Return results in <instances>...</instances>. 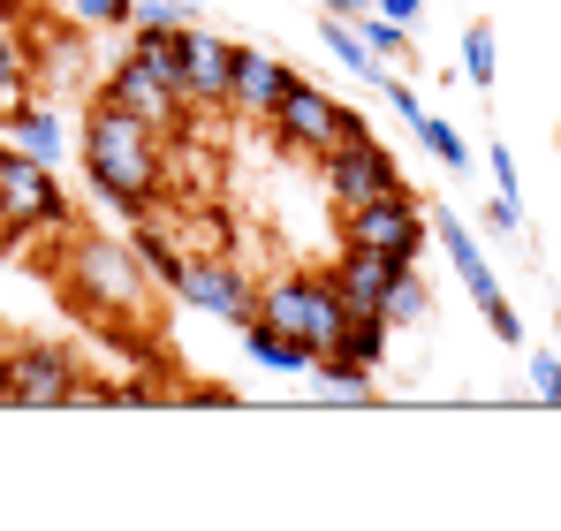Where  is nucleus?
<instances>
[{
  "label": "nucleus",
  "mask_w": 561,
  "mask_h": 531,
  "mask_svg": "<svg viewBox=\"0 0 561 531\" xmlns=\"http://www.w3.org/2000/svg\"><path fill=\"white\" fill-rule=\"evenodd\" d=\"M274 145L280 152H304V160H327L334 145H350V137H365V114L357 106H342L334 91H319L311 77H288L280 84V106H274Z\"/></svg>",
  "instance_id": "3"
},
{
  "label": "nucleus",
  "mask_w": 561,
  "mask_h": 531,
  "mask_svg": "<svg viewBox=\"0 0 561 531\" xmlns=\"http://www.w3.org/2000/svg\"><path fill=\"white\" fill-rule=\"evenodd\" d=\"M433 236L448 244V259H456V273H463V289H470V304H478V319L493 327V342L524 350V319H516V304L501 296V281H493V266H485V251H478V236L463 228V213H433Z\"/></svg>",
  "instance_id": "9"
},
{
  "label": "nucleus",
  "mask_w": 561,
  "mask_h": 531,
  "mask_svg": "<svg viewBox=\"0 0 561 531\" xmlns=\"http://www.w3.org/2000/svg\"><path fill=\"white\" fill-rule=\"evenodd\" d=\"M319 46H327V54H334V61H342V69L357 77V84H387V69H379V54L365 46V31H357L350 15H319Z\"/></svg>",
  "instance_id": "17"
},
{
  "label": "nucleus",
  "mask_w": 561,
  "mask_h": 531,
  "mask_svg": "<svg viewBox=\"0 0 561 531\" xmlns=\"http://www.w3.org/2000/svg\"><path fill=\"white\" fill-rule=\"evenodd\" d=\"M99 99H114V106H129L137 122H152V129H183L190 106H183V77L175 69H160L152 54H122L114 69H106V84H99Z\"/></svg>",
  "instance_id": "8"
},
{
  "label": "nucleus",
  "mask_w": 561,
  "mask_h": 531,
  "mask_svg": "<svg viewBox=\"0 0 561 531\" xmlns=\"http://www.w3.org/2000/svg\"><path fill=\"white\" fill-rule=\"evenodd\" d=\"M190 23H197L190 0H137L129 8V31H190Z\"/></svg>",
  "instance_id": "23"
},
{
  "label": "nucleus",
  "mask_w": 561,
  "mask_h": 531,
  "mask_svg": "<svg viewBox=\"0 0 561 531\" xmlns=\"http://www.w3.org/2000/svg\"><path fill=\"white\" fill-rule=\"evenodd\" d=\"M379 91L394 99V114H402V122H417V114H425V99H417V91L402 84V77H387V84H379Z\"/></svg>",
  "instance_id": "29"
},
{
  "label": "nucleus",
  "mask_w": 561,
  "mask_h": 531,
  "mask_svg": "<svg viewBox=\"0 0 561 531\" xmlns=\"http://www.w3.org/2000/svg\"><path fill=\"white\" fill-rule=\"evenodd\" d=\"M228 77H236V46L205 23L183 31V106L190 114H228Z\"/></svg>",
  "instance_id": "12"
},
{
  "label": "nucleus",
  "mask_w": 561,
  "mask_h": 531,
  "mask_svg": "<svg viewBox=\"0 0 561 531\" xmlns=\"http://www.w3.org/2000/svg\"><path fill=\"white\" fill-rule=\"evenodd\" d=\"M554 342H561V312H554Z\"/></svg>",
  "instance_id": "32"
},
{
  "label": "nucleus",
  "mask_w": 561,
  "mask_h": 531,
  "mask_svg": "<svg viewBox=\"0 0 561 531\" xmlns=\"http://www.w3.org/2000/svg\"><path fill=\"white\" fill-rule=\"evenodd\" d=\"M410 129H417V145H425V152H433L440 168H456V176H470V160H478V152H470V137L456 129V122H448V114H417Z\"/></svg>",
  "instance_id": "20"
},
{
  "label": "nucleus",
  "mask_w": 561,
  "mask_h": 531,
  "mask_svg": "<svg viewBox=\"0 0 561 531\" xmlns=\"http://www.w3.org/2000/svg\"><path fill=\"white\" fill-rule=\"evenodd\" d=\"M251 319H266V327L311 342V350H334L350 304H342V289H334L327 273H274V281L259 289V312H251Z\"/></svg>",
  "instance_id": "4"
},
{
  "label": "nucleus",
  "mask_w": 561,
  "mask_h": 531,
  "mask_svg": "<svg viewBox=\"0 0 561 531\" xmlns=\"http://www.w3.org/2000/svg\"><path fill=\"white\" fill-rule=\"evenodd\" d=\"M77 395H84V380H77V357L69 350L15 342V350L0 357V403H15V410H61Z\"/></svg>",
  "instance_id": "7"
},
{
  "label": "nucleus",
  "mask_w": 561,
  "mask_h": 531,
  "mask_svg": "<svg viewBox=\"0 0 561 531\" xmlns=\"http://www.w3.org/2000/svg\"><path fill=\"white\" fill-rule=\"evenodd\" d=\"M425 312H433V289L417 281V266H402L394 289H387V304H379V319H387V327H417Z\"/></svg>",
  "instance_id": "21"
},
{
  "label": "nucleus",
  "mask_w": 561,
  "mask_h": 531,
  "mask_svg": "<svg viewBox=\"0 0 561 531\" xmlns=\"http://www.w3.org/2000/svg\"><path fill=\"white\" fill-rule=\"evenodd\" d=\"M175 296H183L190 312H205V319H228V327H243V319L259 312V281H251L236 259H220V251H197V259H183V273H175Z\"/></svg>",
  "instance_id": "10"
},
{
  "label": "nucleus",
  "mask_w": 561,
  "mask_h": 531,
  "mask_svg": "<svg viewBox=\"0 0 561 531\" xmlns=\"http://www.w3.org/2000/svg\"><path fill=\"white\" fill-rule=\"evenodd\" d=\"M296 69L280 61V54H266V46H236V77H228V114L236 122H251V129H266L280 106V84H288Z\"/></svg>",
  "instance_id": "13"
},
{
  "label": "nucleus",
  "mask_w": 561,
  "mask_h": 531,
  "mask_svg": "<svg viewBox=\"0 0 561 531\" xmlns=\"http://www.w3.org/2000/svg\"><path fill=\"white\" fill-rule=\"evenodd\" d=\"M243 350H251V364H266V372H311V342H296V335H280V327H266V319H243Z\"/></svg>",
  "instance_id": "19"
},
{
  "label": "nucleus",
  "mask_w": 561,
  "mask_h": 531,
  "mask_svg": "<svg viewBox=\"0 0 561 531\" xmlns=\"http://www.w3.org/2000/svg\"><path fill=\"white\" fill-rule=\"evenodd\" d=\"M61 296L84 312H145V259L129 236H69L61 251Z\"/></svg>",
  "instance_id": "2"
},
{
  "label": "nucleus",
  "mask_w": 561,
  "mask_h": 531,
  "mask_svg": "<svg viewBox=\"0 0 561 531\" xmlns=\"http://www.w3.org/2000/svg\"><path fill=\"white\" fill-rule=\"evenodd\" d=\"M31 69H38V61H31V38H23V31H15V15L0 8V122L31 99Z\"/></svg>",
  "instance_id": "18"
},
{
  "label": "nucleus",
  "mask_w": 561,
  "mask_h": 531,
  "mask_svg": "<svg viewBox=\"0 0 561 531\" xmlns=\"http://www.w3.org/2000/svg\"><path fill=\"white\" fill-rule=\"evenodd\" d=\"M485 168L501 182V197H516V152H508V145H485Z\"/></svg>",
  "instance_id": "28"
},
{
  "label": "nucleus",
  "mask_w": 561,
  "mask_h": 531,
  "mask_svg": "<svg viewBox=\"0 0 561 531\" xmlns=\"http://www.w3.org/2000/svg\"><path fill=\"white\" fill-rule=\"evenodd\" d=\"M129 8H137V0H69V15H77L84 31H129Z\"/></svg>",
  "instance_id": "25"
},
{
  "label": "nucleus",
  "mask_w": 561,
  "mask_h": 531,
  "mask_svg": "<svg viewBox=\"0 0 561 531\" xmlns=\"http://www.w3.org/2000/svg\"><path fill=\"white\" fill-rule=\"evenodd\" d=\"M357 31H365V46H373L379 54V69H387V61H410V31H402V23H394V15H357Z\"/></svg>",
  "instance_id": "22"
},
{
  "label": "nucleus",
  "mask_w": 561,
  "mask_h": 531,
  "mask_svg": "<svg viewBox=\"0 0 561 531\" xmlns=\"http://www.w3.org/2000/svg\"><path fill=\"white\" fill-rule=\"evenodd\" d=\"M485 228H493V236H508V244H524V213H516V197H501V190H493V205H485Z\"/></svg>",
  "instance_id": "27"
},
{
  "label": "nucleus",
  "mask_w": 561,
  "mask_h": 531,
  "mask_svg": "<svg viewBox=\"0 0 561 531\" xmlns=\"http://www.w3.org/2000/svg\"><path fill=\"white\" fill-rule=\"evenodd\" d=\"M493 69H501V54H493V23H470V31H463V77L485 91V84H493Z\"/></svg>",
  "instance_id": "24"
},
{
  "label": "nucleus",
  "mask_w": 561,
  "mask_h": 531,
  "mask_svg": "<svg viewBox=\"0 0 561 531\" xmlns=\"http://www.w3.org/2000/svg\"><path fill=\"white\" fill-rule=\"evenodd\" d=\"M0 129H8V145H23V152H38V160H54V168H61V152H69V129H61V114H54L46 99H23Z\"/></svg>",
  "instance_id": "15"
},
{
  "label": "nucleus",
  "mask_w": 561,
  "mask_h": 531,
  "mask_svg": "<svg viewBox=\"0 0 561 531\" xmlns=\"http://www.w3.org/2000/svg\"><path fill=\"white\" fill-rule=\"evenodd\" d=\"M387 342H394V327H387L379 312H350V319H342V342H334V357H342L350 372H365V380H373L379 364H387Z\"/></svg>",
  "instance_id": "16"
},
{
  "label": "nucleus",
  "mask_w": 561,
  "mask_h": 531,
  "mask_svg": "<svg viewBox=\"0 0 561 531\" xmlns=\"http://www.w3.org/2000/svg\"><path fill=\"white\" fill-rule=\"evenodd\" d=\"M342 244H365V251L417 266V251L433 244V213L410 190H387V197H365V205H342Z\"/></svg>",
  "instance_id": "6"
},
{
  "label": "nucleus",
  "mask_w": 561,
  "mask_h": 531,
  "mask_svg": "<svg viewBox=\"0 0 561 531\" xmlns=\"http://www.w3.org/2000/svg\"><path fill=\"white\" fill-rule=\"evenodd\" d=\"M379 15H394V23H402V31H410V23H417V15H425V0H379Z\"/></svg>",
  "instance_id": "30"
},
{
  "label": "nucleus",
  "mask_w": 561,
  "mask_h": 531,
  "mask_svg": "<svg viewBox=\"0 0 561 531\" xmlns=\"http://www.w3.org/2000/svg\"><path fill=\"white\" fill-rule=\"evenodd\" d=\"M402 266H410V259H387V251H365V244H342L334 266H327V281L342 289V304H350V312H379Z\"/></svg>",
  "instance_id": "14"
},
{
  "label": "nucleus",
  "mask_w": 561,
  "mask_h": 531,
  "mask_svg": "<svg viewBox=\"0 0 561 531\" xmlns=\"http://www.w3.org/2000/svg\"><path fill=\"white\" fill-rule=\"evenodd\" d=\"M319 176L334 190V205H365V197H387V190H410V182H402V160L379 145L373 129L350 137V145H334V152L319 160Z\"/></svg>",
  "instance_id": "11"
},
{
  "label": "nucleus",
  "mask_w": 561,
  "mask_h": 531,
  "mask_svg": "<svg viewBox=\"0 0 561 531\" xmlns=\"http://www.w3.org/2000/svg\"><path fill=\"white\" fill-rule=\"evenodd\" d=\"M84 182H92V197L106 213L145 221L168 190V129L137 122L114 99H92V114H84Z\"/></svg>",
  "instance_id": "1"
},
{
  "label": "nucleus",
  "mask_w": 561,
  "mask_h": 531,
  "mask_svg": "<svg viewBox=\"0 0 561 531\" xmlns=\"http://www.w3.org/2000/svg\"><path fill=\"white\" fill-rule=\"evenodd\" d=\"M379 0H327V15H350V23H357V15H373Z\"/></svg>",
  "instance_id": "31"
},
{
  "label": "nucleus",
  "mask_w": 561,
  "mask_h": 531,
  "mask_svg": "<svg viewBox=\"0 0 561 531\" xmlns=\"http://www.w3.org/2000/svg\"><path fill=\"white\" fill-rule=\"evenodd\" d=\"M524 380H531L539 403H554V410H561V350L554 357H524Z\"/></svg>",
  "instance_id": "26"
},
{
  "label": "nucleus",
  "mask_w": 561,
  "mask_h": 531,
  "mask_svg": "<svg viewBox=\"0 0 561 531\" xmlns=\"http://www.w3.org/2000/svg\"><path fill=\"white\" fill-rule=\"evenodd\" d=\"M69 236V197L54 182V160L23 152V145H0V236Z\"/></svg>",
  "instance_id": "5"
}]
</instances>
